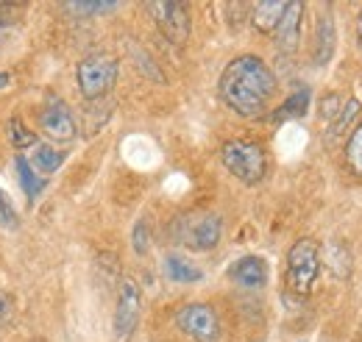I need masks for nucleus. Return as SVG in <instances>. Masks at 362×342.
Returning a JSON list of instances; mask_svg holds the SVG:
<instances>
[{
  "instance_id": "nucleus-1",
  "label": "nucleus",
  "mask_w": 362,
  "mask_h": 342,
  "mask_svg": "<svg viewBox=\"0 0 362 342\" xmlns=\"http://www.w3.org/2000/svg\"><path fill=\"white\" fill-rule=\"evenodd\" d=\"M221 98L228 109L240 117H257L268 109L273 92H276V76L271 67L257 56H237L228 61L221 76Z\"/></svg>"
},
{
  "instance_id": "nucleus-2",
  "label": "nucleus",
  "mask_w": 362,
  "mask_h": 342,
  "mask_svg": "<svg viewBox=\"0 0 362 342\" xmlns=\"http://www.w3.org/2000/svg\"><path fill=\"white\" fill-rule=\"evenodd\" d=\"M221 162L243 184H259L268 172L265 151L251 139H231L221 151Z\"/></svg>"
},
{
  "instance_id": "nucleus-3",
  "label": "nucleus",
  "mask_w": 362,
  "mask_h": 342,
  "mask_svg": "<svg viewBox=\"0 0 362 342\" xmlns=\"http://www.w3.org/2000/svg\"><path fill=\"white\" fill-rule=\"evenodd\" d=\"M320 273V248L315 240H298L287 254V287L296 295H310Z\"/></svg>"
},
{
  "instance_id": "nucleus-4",
  "label": "nucleus",
  "mask_w": 362,
  "mask_h": 342,
  "mask_svg": "<svg viewBox=\"0 0 362 342\" xmlns=\"http://www.w3.org/2000/svg\"><path fill=\"white\" fill-rule=\"evenodd\" d=\"M76 78H78L81 95L87 100H98L117 81V59L109 53H92V56L78 61Z\"/></svg>"
},
{
  "instance_id": "nucleus-5",
  "label": "nucleus",
  "mask_w": 362,
  "mask_h": 342,
  "mask_svg": "<svg viewBox=\"0 0 362 342\" xmlns=\"http://www.w3.org/2000/svg\"><path fill=\"white\" fill-rule=\"evenodd\" d=\"M179 242H184L192 251H212L221 242L223 223L218 214H187L176 225Z\"/></svg>"
},
{
  "instance_id": "nucleus-6",
  "label": "nucleus",
  "mask_w": 362,
  "mask_h": 342,
  "mask_svg": "<svg viewBox=\"0 0 362 342\" xmlns=\"http://www.w3.org/2000/svg\"><path fill=\"white\" fill-rule=\"evenodd\" d=\"M159 31L165 34V40L173 45H184L189 40V8L179 0H156L148 3Z\"/></svg>"
},
{
  "instance_id": "nucleus-7",
  "label": "nucleus",
  "mask_w": 362,
  "mask_h": 342,
  "mask_svg": "<svg viewBox=\"0 0 362 342\" xmlns=\"http://www.w3.org/2000/svg\"><path fill=\"white\" fill-rule=\"evenodd\" d=\"M176 323H179V329L187 337H192L198 342H215L218 334H221L218 314L206 303H187L176 314Z\"/></svg>"
},
{
  "instance_id": "nucleus-8",
  "label": "nucleus",
  "mask_w": 362,
  "mask_h": 342,
  "mask_svg": "<svg viewBox=\"0 0 362 342\" xmlns=\"http://www.w3.org/2000/svg\"><path fill=\"white\" fill-rule=\"evenodd\" d=\"M139 312H142V295L132 278H126L120 284L117 293V309H115V342H129L134 334L136 323H139Z\"/></svg>"
},
{
  "instance_id": "nucleus-9",
  "label": "nucleus",
  "mask_w": 362,
  "mask_h": 342,
  "mask_svg": "<svg viewBox=\"0 0 362 342\" xmlns=\"http://www.w3.org/2000/svg\"><path fill=\"white\" fill-rule=\"evenodd\" d=\"M40 129L45 131L50 139H56V142H70L76 136V120H73L70 109L62 100H50L42 109Z\"/></svg>"
},
{
  "instance_id": "nucleus-10",
  "label": "nucleus",
  "mask_w": 362,
  "mask_h": 342,
  "mask_svg": "<svg viewBox=\"0 0 362 342\" xmlns=\"http://www.w3.org/2000/svg\"><path fill=\"white\" fill-rule=\"evenodd\" d=\"M301 20H304V3H287L279 25H276V45L287 53H293L301 40Z\"/></svg>"
},
{
  "instance_id": "nucleus-11",
  "label": "nucleus",
  "mask_w": 362,
  "mask_h": 342,
  "mask_svg": "<svg viewBox=\"0 0 362 342\" xmlns=\"http://www.w3.org/2000/svg\"><path fill=\"white\" fill-rule=\"evenodd\" d=\"M228 276H231L234 284L248 287V290L265 287L268 284V261L259 256H243L240 261H234V267H231Z\"/></svg>"
},
{
  "instance_id": "nucleus-12",
  "label": "nucleus",
  "mask_w": 362,
  "mask_h": 342,
  "mask_svg": "<svg viewBox=\"0 0 362 342\" xmlns=\"http://www.w3.org/2000/svg\"><path fill=\"white\" fill-rule=\"evenodd\" d=\"M284 8H287V3H281V0H262V3H254V8H251V23H254V28L262 31V34L276 31V25H279Z\"/></svg>"
},
{
  "instance_id": "nucleus-13",
  "label": "nucleus",
  "mask_w": 362,
  "mask_h": 342,
  "mask_svg": "<svg viewBox=\"0 0 362 342\" xmlns=\"http://www.w3.org/2000/svg\"><path fill=\"white\" fill-rule=\"evenodd\" d=\"M62 162H64V153H62V151H56V148H50V145H34L28 165L40 172V175H50V172L59 170Z\"/></svg>"
},
{
  "instance_id": "nucleus-14",
  "label": "nucleus",
  "mask_w": 362,
  "mask_h": 342,
  "mask_svg": "<svg viewBox=\"0 0 362 342\" xmlns=\"http://www.w3.org/2000/svg\"><path fill=\"white\" fill-rule=\"evenodd\" d=\"M317 42H315V61L317 64H326L334 53V23L329 14H323L317 20Z\"/></svg>"
},
{
  "instance_id": "nucleus-15",
  "label": "nucleus",
  "mask_w": 362,
  "mask_h": 342,
  "mask_svg": "<svg viewBox=\"0 0 362 342\" xmlns=\"http://www.w3.org/2000/svg\"><path fill=\"white\" fill-rule=\"evenodd\" d=\"M165 273H168V278L176 281V284H195V281L204 278V273H201L195 264H189L187 259H181V256L165 259Z\"/></svg>"
},
{
  "instance_id": "nucleus-16",
  "label": "nucleus",
  "mask_w": 362,
  "mask_h": 342,
  "mask_svg": "<svg viewBox=\"0 0 362 342\" xmlns=\"http://www.w3.org/2000/svg\"><path fill=\"white\" fill-rule=\"evenodd\" d=\"M357 114H360V100H357V98H351V100H349V103L343 106V112L337 114V120H334V123L329 126V136H326V139H329V142L340 139V136L346 134V129L351 126V120H354Z\"/></svg>"
},
{
  "instance_id": "nucleus-17",
  "label": "nucleus",
  "mask_w": 362,
  "mask_h": 342,
  "mask_svg": "<svg viewBox=\"0 0 362 342\" xmlns=\"http://www.w3.org/2000/svg\"><path fill=\"white\" fill-rule=\"evenodd\" d=\"M17 172H20V184H23V189H25V195L34 201V198L42 192L45 181L34 175V167L28 165V159H25V156H17Z\"/></svg>"
},
{
  "instance_id": "nucleus-18",
  "label": "nucleus",
  "mask_w": 362,
  "mask_h": 342,
  "mask_svg": "<svg viewBox=\"0 0 362 342\" xmlns=\"http://www.w3.org/2000/svg\"><path fill=\"white\" fill-rule=\"evenodd\" d=\"M329 267H332V273L337 278H349V273H351V254H349L346 245H340V242L329 245Z\"/></svg>"
},
{
  "instance_id": "nucleus-19",
  "label": "nucleus",
  "mask_w": 362,
  "mask_h": 342,
  "mask_svg": "<svg viewBox=\"0 0 362 342\" xmlns=\"http://www.w3.org/2000/svg\"><path fill=\"white\" fill-rule=\"evenodd\" d=\"M8 139H11L14 148H34V145H37L34 131L25 129V123H23L20 117H11V120H8Z\"/></svg>"
},
{
  "instance_id": "nucleus-20",
  "label": "nucleus",
  "mask_w": 362,
  "mask_h": 342,
  "mask_svg": "<svg viewBox=\"0 0 362 342\" xmlns=\"http://www.w3.org/2000/svg\"><path fill=\"white\" fill-rule=\"evenodd\" d=\"M310 106V92H296L279 112H276V120H284V117H301Z\"/></svg>"
},
{
  "instance_id": "nucleus-21",
  "label": "nucleus",
  "mask_w": 362,
  "mask_h": 342,
  "mask_svg": "<svg viewBox=\"0 0 362 342\" xmlns=\"http://www.w3.org/2000/svg\"><path fill=\"white\" fill-rule=\"evenodd\" d=\"M346 162L351 165V170L362 175V126L354 129V134L349 136V145H346Z\"/></svg>"
},
{
  "instance_id": "nucleus-22",
  "label": "nucleus",
  "mask_w": 362,
  "mask_h": 342,
  "mask_svg": "<svg viewBox=\"0 0 362 342\" xmlns=\"http://www.w3.org/2000/svg\"><path fill=\"white\" fill-rule=\"evenodd\" d=\"M0 225H3V228H8V231L20 225V217H17L14 206H11V201H8L3 192H0Z\"/></svg>"
},
{
  "instance_id": "nucleus-23",
  "label": "nucleus",
  "mask_w": 362,
  "mask_h": 342,
  "mask_svg": "<svg viewBox=\"0 0 362 342\" xmlns=\"http://www.w3.org/2000/svg\"><path fill=\"white\" fill-rule=\"evenodd\" d=\"M67 8L76 14H103V11L117 8V3H67Z\"/></svg>"
},
{
  "instance_id": "nucleus-24",
  "label": "nucleus",
  "mask_w": 362,
  "mask_h": 342,
  "mask_svg": "<svg viewBox=\"0 0 362 342\" xmlns=\"http://www.w3.org/2000/svg\"><path fill=\"white\" fill-rule=\"evenodd\" d=\"M11 314H14V298H11L8 293H3V290H0V331L8 326Z\"/></svg>"
},
{
  "instance_id": "nucleus-25",
  "label": "nucleus",
  "mask_w": 362,
  "mask_h": 342,
  "mask_svg": "<svg viewBox=\"0 0 362 342\" xmlns=\"http://www.w3.org/2000/svg\"><path fill=\"white\" fill-rule=\"evenodd\" d=\"M134 251H136V254H145V251H148V225H145V223H136V228H134Z\"/></svg>"
},
{
  "instance_id": "nucleus-26",
  "label": "nucleus",
  "mask_w": 362,
  "mask_h": 342,
  "mask_svg": "<svg viewBox=\"0 0 362 342\" xmlns=\"http://www.w3.org/2000/svg\"><path fill=\"white\" fill-rule=\"evenodd\" d=\"M337 103H340V98H337V95H326V98H323V109H320V112H323V117H326V120H329V117H337V114L343 112Z\"/></svg>"
},
{
  "instance_id": "nucleus-27",
  "label": "nucleus",
  "mask_w": 362,
  "mask_h": 342,
  "mask_svg": "<svg viewBox=\"0 0 362 342\" xmlns=\"http://www.w3.org/2000/svg\"><path fill=\"white\" fill-rule=\"evenodd\" d=\"M357 34H360V42H362V14H360V20H357Z\"/></svg>"
},
{
  "instance_id": "nucleus-28",
  "label": "nucleus",
  "mask_w": 362,
  "mask_h": 342,
  "mask_svg": "<svg viewBox=\"0 0 362 342\" xmlns=\"http://www.w3.org/2000/svg\"><path fill=\"white\" fill-rule=\"evenodd\" d=\"M3 84H8V76H6V73H0V86Z\"/></svg>"
}]
</instances>
